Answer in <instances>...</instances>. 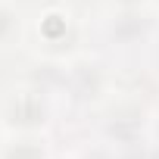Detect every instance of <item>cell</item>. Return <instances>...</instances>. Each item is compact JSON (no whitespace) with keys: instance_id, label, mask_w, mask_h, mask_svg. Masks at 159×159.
I'll return each instance as SVG.
<instances>
[{"instance_id":"1","label":"cell","mask_w":159,"mask_h":159,"mask_svg":"<svg viewBox=\"0 0 159 159\" xmlns=\"http://www.w3.org/2000/svg\"><path fill=\"white\" fill-rule=\"evenodd\" d=\"M0 122H3V128H10L16 134L41 131L50 122V97H47V91H41L34 84L10 91L3 109H0Z\"/></svg>"},{"instance_id":"2","label":"cell","mask_w":159,"mask_h":159,"mask_svg":"<svg viewBox=\"0 0 159 159\" xmlns=\"http://www.w3.org/2000/svg\"><path fill=\"white\" fill-rule=\"evenodd\" d=\"M150 28H153V19L147 16V10H116L106 25V34L119 47H134L147 41Z\"/></svg>"},{"instance_id":"3","label":"cell","mask_w":159,"mask_h":159,"mask_svg":"<svg viewBox=\"0 0 159 159\" xmlns=\"http://www.w3.org/2000/svg\"><path fill=\"white\" fill-rule=\"evenodd\" d=\"M69 84H72V97H78V100H97L106 91V72H103L100 62L81 59V62L72 66Z\"/></svg>"},{"instance_id":"4","label":"cell","mask_w":159,"mask_h":159,"mask_svg":"<svg viewBox=\"0 0 159 159\" xmlns=\"http://www.w3.org/2000/svg\"><path fill=\"white\" fill-rule=\"evenodd\" d=\"M0 159H50V143L41 137V131H22L0 143Z\"/></svg>"},{"instance_id":"5","label":"cell","mask_w":159,"mask_h":159,"mask_svg":"<svg viewBox=\"0 0 159 159\" xmlns=\"http://www.w3.org/2000/svg\"><path fill=\"white\" fill-rule=\"evenodd\" d=\"M69 28H72V16L66 10H47L41 16V34L47 44H59L62 38H69Z\"/></svg>"},{"instance_id":"6","label":"cell","mask_w":159,"mask_h":159,"mask_svg":"<svg viewBox=\"0 0 159 159\" xmlns=\"http://www.w3.org/2000/svg\"><path fill=\"white\" fill-rule=\"evenodd\" d=\"M22 34V16L13 3L0 0V47H10Z\"/></svg>"},{"instance_id":"7","label":"cell","mask_w":159,"mask_h":159,"mask_svg":"<svg viewBox=\"0 0 159 159\" xmlns=\"http://www.w3.org/2000/svg\"><path fill=\"white\" fill-rule=\"evenodd\" d=\"M116 10H147L150 0H109Z\"/></svg>"},{"instance_id":"8","label":"cell","mask_w":159,"mask_h":159,"mask_svg":"<svg viewBox=\"0 0 159 159\" xmlns=\"http://www.w3.org/2000/svg\"><path fill=\"white\" fill-rule=\"evenodd\" d=\"M147 134H150V140L159 147V109H156V112L147 119Z\"/></svg>"},{"instance_id":"9","label":"cell","mask_w":159,"mask_h":159,"mask_svg":"<svg viewBox=\"0 0 159 159\" xmlns=\"http://www.w3.org/2000/svg\"><path fill=\"white\" fill-rule=\"evenodd\" d=\"M122 159H143V156H137V153H128V156H122Z\"/></svg>"}]
</instances>
